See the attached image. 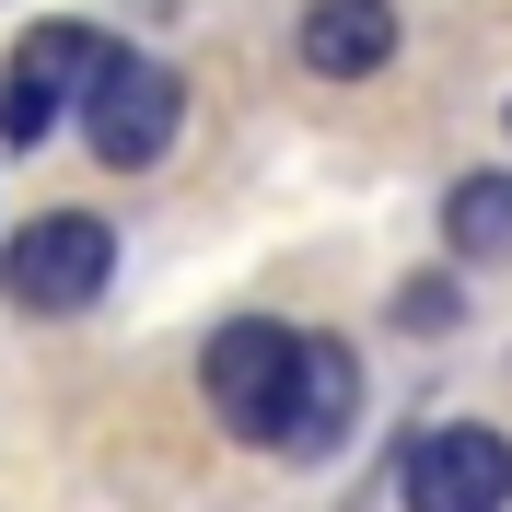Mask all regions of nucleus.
<instances>
[{"label":"nucleus","instance_id":"3","mask_svg":"<svg viewBox=\"0 0 512 512\" xmlns=\"http://www.w3.org/2000/svg\"><path fill=\"white\" fill-rule=\"evenodd\" d=\"M105 59H117V47H105L94 24H24L12 59H0V140L35 152V140L59 128V105H94Z\"/></svg>","mask_w":512,"mask_h":512},{"label":"nucleus","instance_id":"5","mask_svg":"<svg viewBox=\"0 0 512 512\" xmlns=\"http://www.w3.org/2000/svg\"><path fill=\"white\" fill-rule=\"evenodd\" d=\"M396 501H408V512H501L512 501V443L489 431V419L408 431V454H396Z\"/></svg>","mask_w":512,"mask_h":512},{"label":"nucleus","instance_id":"4","mask_svg":"<svg viewBox=\"0 0 512 512\" xmlns=\"http://www.w3.org/2000/svg\"><path fill=\"white\" fill-rule=\"evenodd\" d=\"M175 128H187V82L163 59H105L94 105H82V140H94V163H117V175H152L163 152H175Z\"/></svg>","mask_w":512,"mask_h":512},{"label":"nucleus","instance_id":"10","mask_svg":"<svg viewBox=\"0 0 512 512\" xmlns=\"http://www.w3.org/2000/svg\"><path fill=\"white\" fill-rule=\"evenodd\" d=\"M501 128H512V105H501Z\"/></svg>","mask_w":512,"mask_h":512},{"label":"nucleus","instance_id":"8","mask_svg":"<svg viewBox=\"0 0 512 512\" xmlns=\"http://www.w3.org/2000/svg\"><path fill=\"white\" fill-rule=\"evenodd\" d=\"M443 245H454V256H501V245H512V175H454Z\"/></svg>","mask_w":512,"mask_h":512},{"label":"nucleus","instance_id":"9","mask_svg":"<svg viewBox=\"0 0 512 512\" xmlns=\"http://www.w3.org/2000/svg\"><path fill=\"white\" fill-rule=\"evenodd\" d=\"M396 315H408V326H454V280H408V291H396Z\"/></svg>","mask_w":512,"mask_h":512},{"label":"nucleus","instance_id":"1","mask_svg":"<svg viewBox=\"0 0 512 512\" xmlns=\"http://www.w3.org/2000/svg\"><path fill=\"white\" fill-rule=\"evenodd\" d=\"M303 326L280 315H233L210 326V350H198V396H210V419H222L233 443H268L291 454V408H303Z\"/></svg>","mask_w":512,"mask_h":512},{"label":"nucleus","instance_id":"6","mask_svg":"<svg viewBox=\"0 0 512 512\" xmlns=\"http://www.w3.org/2000/svg\"><path fill=\"white\" fill-rule=\"evenodd\" d=\"M291 47H303L315 82H373V70L396 59V12H384V0H315Z\"/></svg>","mask_w":512,"mask_h":512},{"label":"nucleus","instance_id":"7","mask_svg":"<svg viewBox=\"0 0 512 512\" xmlns=\"http://www.w3.org/2000/svg\"><path fill=\"white\" fill-rule=\"evenodd\" d=\"M361 419V361L338 350V338H315L303 350V408H291V454H338Z\"/></svg>","mask_w":512,"mask_h":512},{"label":"nucleus","instance_id":"2","mask_svg":"<svg viewBox=\"0 0 512 512\" xmlns=\"http://www.w3.org/2000/svg\"><path fill=\"white\" fill-rule=\"evenodd\" d=\"M105 280H117V233H105L94 210H35L12 245H0L12 315H94Z\"/></svg>","mask_w":512,"mask_h":512}]
</instances>
